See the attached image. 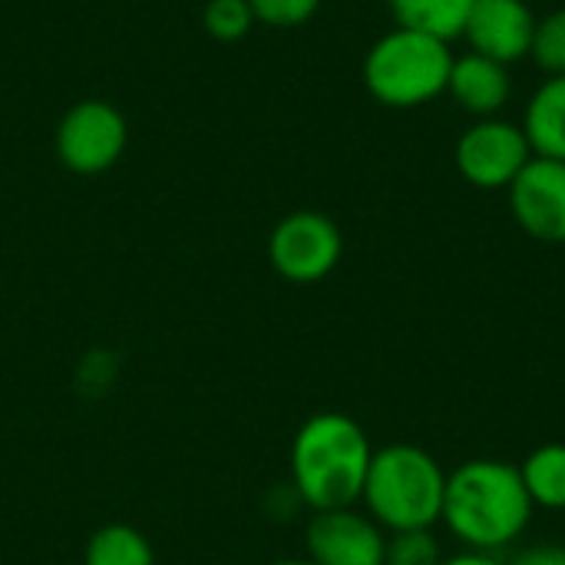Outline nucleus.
Listing matches in <instances>:
<instances>
[{"instance_id": "1", "label": "nucleus", "mask_w": 565, "mask_h": 565, "mask_svg": "<svg viewBox=\"0 0 565 565\" xmlns=\"http://www.w3.org/2000/svg\"><path fill=\"white\" fill-rule=\"evenodd\" d=\"M533 510L516 463L477 457L447 473L440 523L463 550L500 556L523 540Z\"/></svg>"}, {"instance_id": "2", "label": "nucleus", "mask_w": 565, "mask_h": 565, "mask_svg": "<svg viewBox=\"0 0 565 565\" xmlns=\"http://www.w3.org/2000/svg\"><path fill=\"white\" fill-rule=\"evenodd\" d=\"M374 447L364 427L338 411L308 417L291 440V487L311 510L358 507Z\"/></svg>"}, {"instance_id": "3", "label": "nucleus", "mask_w": 565, "mask_h": 565, "mask_svg": "<svg viewBox=\"0 0 565 565\" xmlns=\"http://www.w3.org/2000/svg\"><path fill=\"white\" fill-rule=\"evenodd\" d=\"M447 470L414 444H391L374 450L364 480V513L384 533L434 530L444 513Z\"/></svg>"}, {"instance_id": "4", "label": "nucleus", "mask_w": 565, "mask_h": 565, "mask_svg": "<svg viewBox=\"0 0 565 565\" xmlns=\"http://www.w3.org/2000/svg\"><path fill=\"white\" fill-rule=\"evenodd\" d=\"M454 50L447 40L394 26L377 36L364 56L361 76L367 93L387 109H417L447 93Z\"/></svg>"}, {"instance_id": "5", "label": "nucleus", "mask_w": 565, "mask_h": 565, "mask_svg": "<svg viewBox=\"0 0 565 565\" xmlns=\"http://www.w3.org/2000/svg\"><path fill=\"white\" fill-rule=\"evenodd\" d=\"M344 255L338 222L318 209L288 212L268 235V262L291 285L324 281Z\"/></svg>"}, {"instance_id": "6", "label": "nucleus", "mask_w": 565, "mask_h": 565, "mask_svg": "<svg viewBox=\"0 0 565 565\" xmlns=\"http://www.w3.org/2000/svg\"><path fill=\"white\" fill-rule=\"evenodd\" d=\"M129 146V122L106 99L73 103L56 126V156L76 175L109 172Z\"/></svg>"}, {"instance_id": "7", "label": "nucleus", "mask_w": 565, "mask_h": 565, "mask_svg": "<svg viewBox=\"0 0 565 565\" xmlns=\"http://www.w3.org/2000/svg\"><path fill=\"white\" fill-rule=\"evenodd\" d=\"M530 159H533V149H530L523 126L503 116L473 119L454 146L457 172L473 189H483V192H500V189L507 192Z\"/></svg>"}, {"instance_id": "8", "label": "nucleus", "mask_w": 565, "mask_h": 565, "mask_svg": "<svg viewBox=\"0 0 565 565\" xmlns=\"http://www.w3.org/2000/svg\"><path fill=\"white\" fill-rule=\"evenodd\" d=\"M305 550L315 565H384L387 533L358 507L321 510L308 520Z\"/></svg>"}, {"instance_id": "9", "label": "nucleus", "mask_w": 565, "mask_h": 565, "mask_svg": "<svg viewBox=\"0 0 565 565\" xmlns=\"http://www.w3.org/2000/svg\"><path fill=\"white\" fill-rule=\"evenodd\" d=\"M516 225L546 245L565 242V162L533 156L507 189Z\"/></svg>"}, {"instance_id": "10", "label": "nucleus", "mask_w": 565, "mask_h": 565, "mask_svg": "<svg viewBox=\"0 0 565 565\" xmlns=\"http://www.w3.org/2000/svg\"><path fill=\"white\" fill-rule=\"evenodd\" d=\"M536 20L540 17L526 0H473L463 23V40L473 53L513 66L530 60Z\"/></svg>"}, {"instance_id": "11", "label": "nucleus", "mask_w": 565, "mask_h": 565, "mask_svg": "<svg viewBox=\"0 0 565 565\" xmlns=\"http://www.w3.org/2000/svg\"><path fill=\"white\" fill-rule=\"evenodd\" d=\"M447 96L463 113H470L473 119L500 116L507 109L510 96H513L510 66L467 50L463 56H454L450 79H447Z\"/></svg>"}, {"instance_id": "12", "label": "nucleus", "mask_w": 565, "mask_h": 565, "mask_svg": "<svg viewBox=\"0 0 565 565\" xmlns=\"http://www.w3.org/2000/svg\"><path fill=\"white\" fill-rule=\"evenodd\" d=\"M523 132L533 156L565 162V76H546L523 109Z\"/></svg>"}, {"instance_id": "13", "label": "nucleus", "mask_w": 565, "mask_h": 565, "mask_svg": "<svg viewBox=\"0 0 565 565\" xmlns=\"http://www.w3.org/2000/svg\"><path fill=\"white\" fill-rule=\"evenodd\" d=\"M387 7L397 26L454 43L457 36H463V23L470 17L473 0H387Z\"/></svg>"}, {"instance_id": "14", "label": "nucleus", "mask_w": 565, "mask_h": 565, "mask_svg": "<svg viewBox=\"0 0 565 565\" xmlns=\"http://www.w3.org/2000/svg\"><path fill=\"white\" fill-rule=\"evenodd\" d=\"M83 565H156V550L136 526L106 523L86 540Z\"/></svg>"}, {"instance_id": "15", "label": "nucleus", "mask_w": 565, "mask_h": 565, "mask_svg": "<svg viewBox=\"0 0 565 565\" xmlns=\"http://www.w3.org/2000/svg\"><path fill=\"white\" fill-rule=\"evenodd\" d=\"M520 477L533 507L563 513L565 510V444H543L523 463Z\"/></svg>"}, {"instance_id": "16", "label": "nucleus", "mask_w": 565, "mask_h": 565, "mask_svg": "<svg viewBox=\"0 0 565 565\" xmlns=\"http://www.w3.org/2000/svg\"><path fill=\"white\" fill-rule=\"evenodd\" d=\"M255 13L248 0H209L202 10V26L209 36L222 40V43H235L245 40L255 26Z\"/></svg>"}, {"instance_id": "17", "label": "nucleus", "mask_w": 565, "mask_h": 565, "mask_svg": "<svg viewBox=\"0 0 565 565\" xmlns=\"http://www.w3.org/2000/svg\"><path fill=\"white\" fill-rule=\"evenodd\" d=\"M530 60L546 76H565V7L536 20V36Z\"/></svg>"}, {"instance_id": "18", "label": "nucleus", "mask_w": 565, "mask_h": 565, "mask_svg": "<svg viewBox=\"0 0 565 565\" xmlns=\"http://www.w3.org/2000/svg\"><path fill=\"white\" fill-rule=\"evenodd\" d=\"M444 550L434 536V530H404L387 533L384 565H440Z\"/></svg>"}, {"instance_id": "19", "label": "nucleus", "mask_w": 565, "mask_h": 565, "mask_svg": "<svg viewBox=\"0 0 565 565\" xmlns=\"http://www.w3.org/2000/svg\"><path fill=\"white\" fill-rule=\"evenodd\" d=\"M248 3H252L255 20L275 30L305 26L321 10V0H248Z\"/></svg>"}, {"instance_id": "20", "label": "nucleus", "mask_w": 565, "mask_h": 565, "mask_svg": "<svg viewBox=\"0 0 565 565\" xmlns=\"http://www.w3.org/2000/svg\"><path fill=\"white\" fill-rule=\"evenodd\" d=\"M507 565H565V546H556V543L526 546L516 556H510Z\"/></svg>"}, {"instance_id": "21", "label": "nucleus", "mask_w": 565, "mask_h": 565, "mask_svg": "<svg viewBox=\"0 0 565 565\" xmlns=\"http://www.w3.org/2000/svg\"><path fill=\"white\" fill-rule=\"evenodd\" d=\"M440 565H507L503 556L497 553H477V550H463L457 556H447Z\"/></svg>"}, {"instance_id": "22", "label": "nucleus", "mask_w": 565, "mask_h": 565, "mask_svg": "<svg viewBox=\"0 0 565 565\" xmlns=\"http://www.w3.org/2000/svg\"><path fill=\"white\" fill-rule=\"evenodd\" d=\"M271 565H315L311 559H278V563Z\"/></svg>"}]
</instances>
